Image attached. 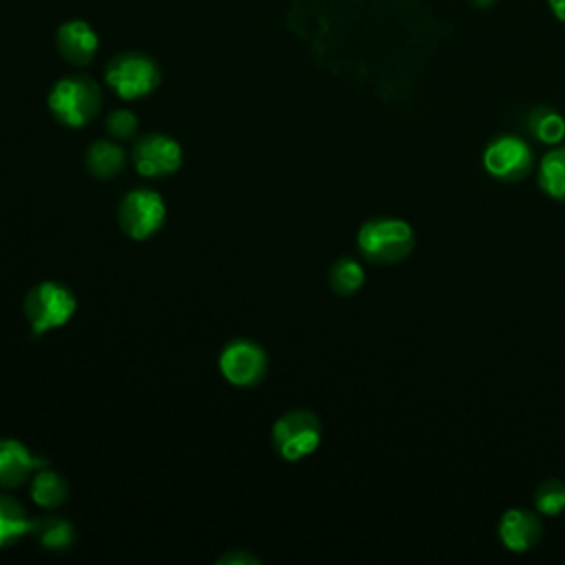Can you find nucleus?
I'll return each instance as SVG.
<instances>
[{
    "label": "nucleus",
    "instance_id": "obj_15",
    "mask_svg": "<svg viewBox=\"0 0 565 565\" xmlns=\"http://www.w3.org/2000/svg\"><path fill=\"white\" fill-rule=\"evenodd\" d=\"M31 499L40 508H57L68 499V483L53 470L40 468L38 475L31 479Z\"/></svg>",
    "mask_w": 565,
    "mask_h": 565
},
{
    "label": "nucleus",
    "instance_id": "obj_7",
    "mask_svg": "<svg viewBox=\"0 0 565 565\" xmlns=\"http://www.w3.org/2000/svg\"><path fill=\"white\" fill-rule=\"evenodd\" d=\"M218 369L230 384L254 386L265 377L267 355L256 342L236 338L223 347L218 355Z\"/></svg>",
    "mask_w": 565,
    "mask_h": 565
},
{
    "label": "nucleus",
    "instance_id": "obj_5",
    "mask_svg": "<svg viewBox=\"0 0 565 565\" xmlns=\"http://www.w3.org/2000/svg\"><path fill=\"white\" fill-rule=\"evenodd\" d=\"M271 444L274 450L287 461H298L311 455L320 444L318 417L302 408L285 413L271 428Z\"/></svg>",
    "mask_w": 565,
    "mask_h": 565
},
{
    "label": "nucleus",
    "instance_id": "obj_21",
    "mask_svg": "<svg viewBox=\"0 0 565 565\" xmlns=\"http://www.w3.org/2000/svg\"><path fill=\"white\" fill-rule=\"evenodd\" d=\"M106 130L110 137L126 141L137 132V115L126 108H117L106 117Z\"/></svg>",
    "mask_w": 565,
    "mask_h": 565
},
{
    "label": "nucleus",
    "instance_id": "obj_11",
    "mask_svg": "<svg viewBox=\"0 0 565 565\" xmlns=\"http://www.w3.org/2000/svg\"><path fill=\"white\" fill-rule=\"evenodd\" d=\"M46 466L18 439H0V488H18L26 483L33 470Z\"/></svg>",
    "mask_w": 565,
    "mask_h": 565
},
{
    "label": "nucleus",
    "instance_id": "obj_4",
    "mask_svg": "<svg viewBox=\"0 0 565 565\" xmlns=\"http://www.w3.org/2000/svg\"><path fill=\"white\" fill-rule=\"evenodd\" d=\"M106 82L121 99H139L150 95L161 79L159 66L143 53H121L106 64Z\"/></svg>",
    "mask_w": 565,
    "mask_h": 565
},
{
    "label": "nucleus",
    "instance_id": "obj_19",
    "mask_svg": "<svg viewBox=\"0 0 565 565\" xmlns=\"http://www.w3.org/2000/svg\"><path fill=\"white\" fill-rule=\"evenodd\" d=\"M364 282V269L355 258H338L329 269V285L340 296L355 294Z\"/></svg>",
    "mask_w": 565,
    "mask_h": 565
},
{
    "label": "nucleus",
    "instance_id": "obj_8",
    "mask_svg": "<svg viewBox=\"0 0 565 565\" xmlns=\"http://www.w3.org/2000/svg\"><path fill=\"white\" fill-rule=\"evenodd\" d=\"M132 163L148 179L168 177L181 166V146L161 132L146 135L132 146Z\"/></svg>",
    "mask_w": 565,
    "mask_h": 565
},
{
    "label": "nucleus",
    "instance_id": "obj_22",
    "mask_svg": "<svg viewBox=\"0 0 565 565\" xmlns=\"http://www.w3.org/2000/svg\"><path fill=\"white\" fill-rule=\"evenodd\" d=\"M218 563H258V556L245 554V552H230L218 556Z\"/></svg>",
    "mask_w": 565,
    "mask_h": 565
},
{
    "label": "nucleus",
    "instance_id": "obj_12",
    "mask_svg": "<svg viewBox=\"0 0 565 565\" xmlns=\"http://www.w3.org/2000/svg\"><path fill=\"white\" fill-rule=\"evenodd\" d=\"M55 44L66 62L84 66L95 57L99 40L97 33L84 20H68L57 29Z\"/></svg>",
    "mask_w": 565,
    "mask_h": 565
},
{
    "label": "nucleus",
    "instance_id": "obj_13",
    "mask_svg": "<svg viewBox=\"0 0 565 565\" xmlns=\"http://www.w3.org/2000/svg\"><path fill=\"white\" fill-rule=\"evenodd\" d=\"M126 163L124 150L108 139H97L86 150V168L97 179H113Z\"/></svg>",
    "mask_w": 565,
    "mask_h": 565
},
{
    "label": "nucleus",
    "instance_id": "obj_17",
    "mask_svg": "<svg viewBox=\"0 0 565 565\" xmlns=\"http://www.w3.org/2000/svg\"><path fill=\"white\" fill-rule=\"evenodd\" d=\"M31 532L38 539V543L46 550L60 552L68 550L73 543V527L68 521L57 519V516H44L31 523Z\"/></svg>",
    "mask_w": 565,
    "mask_h": 565
},
{
    "label": "nucleus",
    "instance_id": "obj_9",
    "mask_svg": "<svg viewBox=\"0 0 565 565\" xmlns=\"http://www.w3.org/2000/svg\"><path fill=\"white\" fill-rule=\"evenodd\" d=\"M483 166L501 181H521L532 170V148L521 137H499L488 143Z\"/></svg>",
    "mask_w": 565,
    "mask_h": 565
},
{
    "label": "nucleus",
    "instance_id": "obj_10",
    "mask_svg": "<svg viewBox=\"0 0 565 565\" xmlns=\"http://www.w3.org/2000/svg\"><path fill=\"white\" fill-rule=\"evenodd\" d=\"M541 534H543L541 519L525 508L505 510L499 521V539L512 552H525L534 547Z\"/></svg>",
    "mask_w": 565,
    "mask_h": 565
},
{
    "label": "nucleus",
    "instance_id": "obj_3",
    "mask_svg": "<svg viewBox=\"0 0 565 565\" xmlns=\"http://www.w3.org/2000/svg\"><path fill=\"white\" fill-rule=\"evenodd\" d=\"M24 316L33 333H44L57 329L71 320L75 313V296L71 289L57 280H44L29 289L24 296Z\"/></svg>",
    "mask_w": 565,
    "mask_h": 565
},
{
    "label": "nucleus",
    "instance_id": "obj_20",
    "mask_svg": "<svg viewBox=\"0 0 565 565\" xmlns=\"http://www.w3.org/2000/svg\"><path fill=\"white\" fill-rule=\"evenodd\" d=\"M534 505L541 514L556 516L565 510V481L547 479L534 492Z\"/></svg>",
    "mask_w": 565,
    "mask_h": 565
},
{
    "label": "nucleus",
    "instance_id": "obj_18",
    "mask_svg": "<svg viewBox=\"0 0 565 565\" xmlns=\"http://www.w3.org/2000/svg\"><path fill=\"white\" fill-rule=\"evenodd\" d=\"M527 128L541 143L547 146H556L565 139V119L547 106H539L530 113Z\"/></svg>",
    "mask_w": 565,
    "mask_h": 565
},
{
    "label": "nucleus",
    "instance_id": "obj_6",
    "mask_svg": "<svg viewBox=\"0 0 565 565\" xmlns=\"http://www.w3.org/2000/svg\"><path fill=\"white\" fill-rule=\"evenodd\" d=\"M166 218L163 199L154 190H130L117 210L119 227L135 241L150 238Z\"/></svg>",
    "mask_w": 565,
    "mask_h": 565
},
{
    "label": "nucleus",
    "instance_id": "obj_14",
    "mask_svg": "<svg viewBox=\"0 0 565 565\" xmlns=\"http://www.w3.org/2000/svg\"><path fill=\"white\" fill-rule=\"evenodd\" d=\"M31 519L24 508L9 494H0V550L31 532Z\"/></svg>",
    "mask_w": 565,
    "mask_h": 565
},
{
    "label": "nucleus",
    "instance_id": "obj_23",
    "mask_svg": "<svg viewBox=\"0 0 565 565\" xmlns=\"http://www.w3.org/2000/svg\"><path fill=\"white\" fill-rule=\"evenodd\" d=\"M547 4H550V9H552V13H554L561 22H565V0H547Z\"/></svg>",
    "mask_w": 565,
    "mask_h": 565
},
{
    "label": "nucleus",
    "instance_id": "obj_2",
    "mask_svg": "<svg viewBox=\"0 0 565 565\" xmlns=\"http://www.w3.org/2000/svg\"><path fill=\"white\" fill-rule=\"evenodd\" d=\"M413 227L402 218H371L358 230V249L377 265H391L411 254Z\"/></svg>",
    "mask_w": 565,
    "mask_h": 565
},
{
    "label": "nucleus",
    "instance_id": "obj_16",
    "mask_svg": "<svg viewBox=\"0 0 565 565\" xmlns=\"http://www.w3.org/2000/svg\"><path fill=\"white\" fill-rule=\"evenodd\" d=\"M539 185L558 201H565V146L550 150L541 159Z\"/></svg>",
    "mask_w": 565,
    "mask_h": 565
},
{
    "label": "nucleus",
    "instance_id": "obj_1",
    "mask_svg": "<svg viewBox=\"0 0 565 565\" xmlns=\"http://www.w3.org/2000/svg\"><path fill=\"white\" fill-rule=\"evenodd\" d=\"M102 93L99 86L84 75H71L53 84L49 93V108L53 117L68 126L82 128L99 113Z\"/></svg>",
    "mask_w": 565,
    "mask_h": 565
}]
</instances>
